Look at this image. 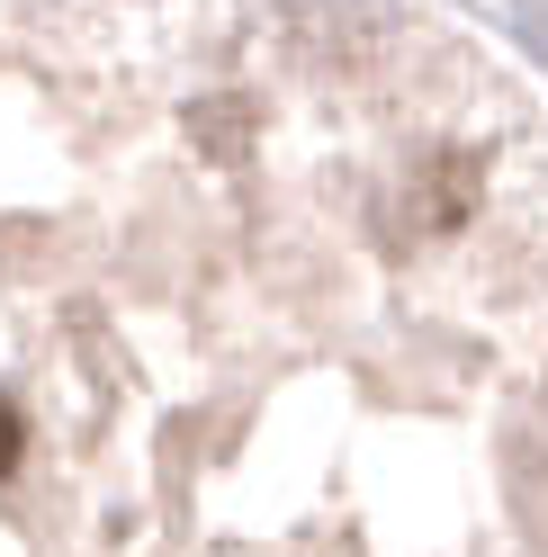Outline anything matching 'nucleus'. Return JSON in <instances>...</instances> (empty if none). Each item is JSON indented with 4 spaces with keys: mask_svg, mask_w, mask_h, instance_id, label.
I'll list each match as a JSON object with an SVG mask.
<instances>
[]
</instances>
